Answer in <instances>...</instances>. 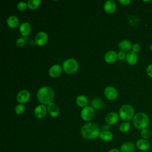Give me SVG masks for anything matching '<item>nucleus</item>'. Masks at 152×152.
<instances>
[{
  "mask_svg": "<svg viewBox=\"0 0 152 152\" xmlns=\"http://www.w3.org/2000/svg\"><path fill=\"white\" fill-rule=\"evenodd\" d=\"M31 29V26L27 22L21 23L19 27L20 32L23 36H27L30 33Z\"/></svg>",
  "mask_w": 152,
  "mask_h": 152,
  "instance_id": "19",
  "label": "nucleus"
},
{
  "mask_svg": "<svg viewBox=\"0 0 152 152\" xmlns=\"http://www.w3.org/2000/svg\"><path fill=\"white\" fill-rule=\"evenodd\" d=\"M42 1L40 0H28L27 1V6L31 10L37 9L40 5Z\"/></svg>",
  "mask_w": 152,
  "mask_h": 152,
  "instance_id": "24",
  "label": "nucleus"
},
{
  "mask_svg": "<svg viewBox=\"0 0 152 152\" xmlns=\"http://www.w3.org/2000/svg\"><path fill=\"white\" fill-rule=\"evenodd\" d=\"M47 112V107L44 104H39L35 107L34 114L37 119H42L46 115Z\"/></svg>",
  "mask_w": 152,
  "mask_h": 152,
  "instance_id": "10",
  "label": "nucleus"
},
{
  "mask_svg": "<svg viewBox=\"0 0 152 152\" xmlns=\"http://www.w3.org/2000/svg\"><path fill=\"white\" fill-rule=\"evenodd\" d=\"M79 67L78 61L74 58H69L65 60L62 64L63 70L68 74L75 73Z\"/></svg>",
  "mask_w": 152,
  "mask_h": 152,
  "instance_id": "5",
  "label": "nucleus"
},
{
  "mask_svg": "<svg viewBox=\"0 0 152 152\" xmlns=\"http://www.w3.org/2000/svg\"><path fill=\"white\" fill-rule=\"evenodd\" d=\"M103 8L106 12L112 14L116 10V4L114 1L107 0L103 4Z\"/></svg>",
  "mask_w": 152,
  "mask_h": 152,
  "instance_id": "12",
  "label": "nucleus"
},
{
  "mask_svg": "<svg viewBox=\"0 0 152 152\" xmlns=\"http://www.w3.org/2000/svg\"><path fill=\"white\" fill-rule=\"evenodd\" d=\"M101 140L104 141H109L112 140L113 137V135L112 132L109 130L106 131H102L100 133L99 135Z\"/></svg>",
  "mask_w": 152,
  "mask_h": 152,
  "instance_id": "23",
  "label": "nucleus"
},
{
  "mask_svg": "<svg viewBox=\"0 0 152 152\" xmlns=\"http://www.w3.org/2000/svg\"><path fill=\"white\" fill-rule=\"evenodd\" d=\"M75 102L77 104L81 107H84L87 106L88 103V98L84 96V95H80L76 97Z\"/></svg>",
  "mask_w": 152,
  "mask_h": 152,
  "instance_id": "22",
  "label": "nucleus"
},
{
  "mask_svg": "<svg viewBox=\"0 0 152 152\" xmlns=\"http://www.w3.org/2000/svg\"><path fill=\"white\" fill-rule=\"evenodd\" d=\"M146 72H147V75L150 77L152 78V64H150L147 66V67L146 68Z\"/></svg>",
  "mask_w": 152,
  "mask_h": 152,
  "instance_id": "32",
  "label": "nucleus"
},
{
  "mask_svg": "<svg viewBox=\"0 0 152 152\" xmlns=\"http://www.w3.org/2000/svg\"><path fill=\"white\" fill-rule=\"evenodd\" d=\"M136 146L141 151H147L150 147V143L147 140L141 138L137 141Z\"/></svg>",
  "mask_w": 152,
  "mask_h": 152,
  "instance_id": "15",
  "label": "nucleus"
},
{
  "mask_svg": "<svg viewBox=\"0 0 152 152\" xmlns=\"http://www.w3.org/2000/svg\"><path fill=\"white\" fill-rule=\"evenodd\" d=\"M118 58V53L114 50H109L107 52L104 56V61L109 64L113 63Z\"/></svg>",
  "mask_w": 152,
  "mask_h": 152,
  "instance_id": "16",
  "label": "nucleus"
},
{
  "mask_svg": "<svg viewBox=\"0 0 152 152\" xmlns=\"http://www.w3.org/2000/svg\"><path fill=\"white\" fill-rule=\"evenodd\" d=\"M119 116L117 113L115 112H111L106 115L105 117V121L107 124L112 125L116 124L119 121Z\"/></svg>",
  "mask_w": 152,
  "mask_h": 152,
  "instance_id": "11",
  "label": "nucleus"
},
{
  "mask_svg": "<svg viewBox=\"0 0 152 152\" xmlns=\"http://www.w3.org/2000/svg\"><path fill=\"white\" fill-rule=\"evenodd\" d=\"M150 119L148 115L142 112H139L135 114L132 119L134 126L138 129H143L146 128L149 124Z\"/></svg>",
  "mask_w": 152,
  "mask_h": 152,
  "instance_id": "3",
  "label": "nucleus"
},
{
  "mask_svg": "<svg viewBox=\"0 0 152 152\" xmlns=\"http://www.w3.org/2000/svg\"><path fill=\"white\" fill-rule=\"evenodd\" d=\"M130 128H131V124L129 122H124L121 123L119 126V129L120 131L124 133L128 132Z\"/></svg>",
  "mask_w": 152,
  "mask_h": 152,
  "instance_id": "26",
  "label": "nucleus"
},
{
  "mask_svg": "<svg viewBox=\"0 0 152 152\" xmlns=\"http://www.w3.org/2000/svg\"><path fill=\"white\" fill-rule=\"evenodd\" d=\"M62 69V67L59 64L53 65L49 70V74L52 78L58 77L61 74Z\"/></svg>",
  "mask_w": 152,
  "mask_h": 152,
  "instance_id": "13",
  "label": "nucleus"
},
{
  "mask_svg": "<svg viewBox=\"0 0 152 152\" xmlns=\"http://www.w3.org/2000/svg\"><path fill=\"white\" fill-rule=\"evenodd\" d=\"M132 52H134L135 53L139 52V50H140V45L138 43H135L132 46Z\"/></svg>",
  "mask_w": 152,
  "mask_h": 152,
  "instance_id": "31",
  "label": "nucleus"
},
{
  "mask_svg": "<svg viewBox=\"0 0 152 152\" xmlns=\"http://www.w3.org/2000/svg\"><path fill=\"white\" fill-rule=\"evenodd\" d=\"M110 128V125L108 124H106L105 125H103L102 126V129L103 131H106V130H109Z\"/></svg>",
  "mask_w": 152,
  "mask_h": 152,
  "instance_id": "35",
  "label": "nucleus"
},
{
  "mask_svg": "<svg viewBox=\"0 0 152 152\" xmlns=\"http://www.w3.org/2000/svg\"><path fill=\"white\" fill-rule=\"evenodd\" d=\"M103 101L99 99V98H95L93 99L91 101V105L93 106V108L94 109H100L103 106Z\"/></svg>",
  "mask_w": 152,
  "mask_h": 152,
  "instance_id": "25",
  "label": "nucleus"
},
{
  "mask_svg": "<svg viewBox=\"0 0 152 152\" xmlns=\"http://www.w3.org/2000/svg\"><path fill=\"white\" fill-rule=\"evenodd\" d=\"M119 118L125 122H128L133 119L134 116V109L129 104H124L119 110Z\"/></svg>",
  "mask_w": 152,
  "mask_h": 152,
  "instance_id": "4",
  "label": "nucleus"
},
{
  "mask_svg": "<svg viewBox=\"0 0 152 152\" xmlns=\"http://www.w3.org/2000/svg\"><path fill=\"white\" fill-rule=\"evenodd\" d=\"M132 45L130 41L128 40H123L121 41L118 45V48L122 52H128L131 48H132Z\"/></svg>",
  "mask_w": 152,
  "mask_h": 152,
  "instance_id": "20",
  "label": "nucleus"
},
{
  "mask_svg": "<svg viewBox=\"0 0 152 152\" xmlns=\"http://www.w3.org/2000/svg\"><path fill=\"white\" fill-rule=\"evenodd\" d=\"M27 7V3L24 1H21L18 2L17 5V8L19 11H24Z\"/></svg>",
  "mask_w": 152,
  "mask_h": 152,
  "instance_id": "29",
  "label": "nucleus"
},
{
  "mask_svg": "<svg viewBox=\"0 0 152 152\" xmlns=\"http://www.w3.org/2000/svg\"><path fill=\"white\" fill-rule=\"evenodd\" d=\"M47 110L49 115L52 117H56L59 114V108L55 103L52 102L48 104Z\"/></svg>",
  "mask_w": 152,
  "mask_h": 152,
  "instance_id": "14",
  "label": "nucleus"
},
{
  "mask_svg": "<svg viewBox=\"0 0 152 152\" xmlns=\"http://www.w3.org/2000/svg\"><path fill=\"white\" fill-rule=\"evenodd\" d=\"M125 58H126V55L124 52L120 51L118 53V59L119 60H124Z\"/></svg>",
  "mask_w": 152,
  "mask_h": 152,
  "instance_id": "33",
  "label": "nucleus"
},
{
  "mask_svg": "<svg viewBox=\"0 0 152 152\" xmlns=\"http://www.w3.org/2000/svg\"><path fill=\"white\" fill-rule=\"evenodd\" d=\"M15 111L17 114L22 115L25 111V106H24L23 104L19 103L16 106L15 108Z\"/></svg>",
  "mask_w": 152,
  "mask_h": 152,
  "instance_id": "28",
  "label": "nucleus"
},
{
  "mask_svg": "<svg viewBox=\"0 0 152 152\" xmlns=\"http://www.w3.org/2000/svg\"><path fill=\"white\" fill-rule=\"evenodd\" d=\"M126 62L131 65L136 64L138 62V56L136 53L131 51L127 53L126 55Z\"/></svg>",
  "mask_w": 152,
  "mask_h": 152,
  "instance_id": "18",
  "label": "nucleus"
},
{
  "mask_svg": "<svg viewBox=\"0 0 152 152\" xmlns=\"http://www.w3.org/2000/svg\"><path fill=\"white\" fill-rule=\"evenodd\" d=\"M30 97V93L27 90H21L17 94V101L21 104L27 103Z\"/></svg>",
  "mask_w": 152,
  "mask_h": 152,
  "instance_id": "8",
  "label": "nucleus"
},
{
  "mask_svg": "<svg viewBox=\"0 0 152 152\" xmlns=\"http://www.w3.org/2000/svg\"><path fill=\"white\" fill-rule=\"evenodd\" d=\"M36 96L42 104H49L52 102L55 97V93L50 87L43 86L38 90Z\"/></svg>",
  "mask_w": 152,
  "mask_h": 152,
  "instance_id": "2",
  "label": "nucleus"
},
{
  "mask_svg": "<svg viewBox=\"0 0 152 152\" xmlns=\"http://www.w3.org/2000/svg\"><path fill=\"white\" fill-rule=\"evenodd\" d=\"M150 1H144V2H150Z\"/></svg>",
  "mask_w": 152,
  "mask_h": 152,
  "instance_id": "38",
  "label": "nucleus"
},
{
  "mask_svg": "<svg viewBox=\"0 0 152 152\" xmlns=\"http://www.w3.org/2000/svg\"><path fill=\"white\" fill-rule=\"evenodd\" d=\"M15 43H16L17 46H18V47H21V46H23L25 44V40H24V38H23V37L18 38V39L16 40Z\"/></svg>",
  "mask_w": 152,
  "mask_h": 152,
  "instance_id": "30",
  "label": "nucleus"
},
{
  "mask_svg": "<svg viewBox=\"0 0 152 152\" xmlns=\"http://www.w3.org/2000/svg\"><path fill=\"white\" fill-rule=\"evenodd\" d=\"M95 111L93 107L87 106L83 107L81 111V117L85 121L91 120L94 116Z\"/></svg>",
  "mask_w": 152,
  "mask_h": 152,
  "instance_id": "6",
  "label": "nucleus"
},
{
  "mask_svg": "<svg viewBox=\"0 0 152 152\" xmlns=\"http://www.w3.org/2000/svg\"><path fill=\"white\" fill-rule=\"evenodd\" d=\"M108 152H121L120 150L118 148H112L108 151Z\"/></svg>",
  "mask_w": 152,
  "mask_h": 152,
  "instance_id": "36",
  "label": "nucleus"
},
{
  "mask_svg": "<svg viewBox=\"0 0 152 152\" xmlns=\"http://www.w3.org/2000/svg\"><path fill=\"white\" fill-rule=\"evenodd\" d=\"M48 40V36L46 33L44 31L39 32L34 39V42L39 46H43L45 45Z\"/></svg>",
  "mask_w": 152,
  "mask_h": 152,
  "instance_id": "9",
  "label": "nucleus"
},
{
  "mask_svg": "<svg viewBox=\"0 0 152 152\" xmlns=\"http://www.w3.org/2000/svg\"><path fill=\"white\" fill-rule=\"evenodd\" d=\"M119 2L121 4H122V5H128L131 2V1L130 0H119Z\"/></svg>",
  "mask_w": 152,
  "mask_h": 152,
  "instance_id": "34",
  "label": "nucleus"
},
{
  "mask_svg": "<svg viewBox=\"0 0 152 152\" xmlns=\"http://www.w3.org/2000/svg\"><path fill=\"white\" fill-rule=\"evenodd\" d=\"M149 48H150V49L151 50H152V44H151V45H150V46H149Z\"/></svg>",
  "mask_w": 152,
  "mask_h": 152,
  "instance_id": "37",
  "label": "nucleus"
},
{
  "mask_svg": "<svg viewBox=\"0 0 152 152\" xmlns=\"http://www.w3.org/2000/svg\"><path fill=\"white\" fill-rule=\"evenodd\" d=\"M104 94L105 97L109 100H115L118 95L117 90L112 86H107L104 90Z\"/></svg>",
  "mask_w": 152,
  "mask_h": 152,
  "instance_id": "7",
  "label": "nucleus"
},
{
  "mask_svg": "<svg viewBox=\"0 0 152 152\" xmlns=\"http://www.w3.org/2000/svg\"><path fill=\"white\" fill-rule=\"evenodd\" d=\"M140 134H141V136L142 138L145 139V140H148L151 137V132L147 128H145V129H142L141 131Z\"/></svg>",
  "mask_w": 152,
  "mask_h": 152,
  "instance_id": "27",
  "label": "nucleus"
},
{
  "mask_svg": "<svg viewBox=\"0 0 152 152\" xmlns=\"http://www.w3.org/2000/svg\"><path fill=\"white\" fill-rule=\"evenodd\" d=\"M135 149V145L131 141H126L124 142L121 147V152H134Z\"/></svg>",
  "mask_w": 152,
  "mask_h": 152,
  "instance_id": "17",
  "label": "nucleus"
},
{
  "mask_svg": "<svg viewBox=\"0 0 152 152\" xmlns=\"http://www.w3.org/2000/svg\"><path fill=\"white\" fill-rule=\"evenodd\" d=\"M100 128L94 122H88L83 126L81 129L82 137L87 140H94L100 135Z\"/></svg>",
  "mask_w": 152,
  "mask_h": 152,
  "instance_id": "1",
  "label": "nucleus"
},
{
  "mask_svg": "<svg viewBox=\"0 0 152 152\" xmlns=\"http://www.w3.org/2000/svg\"><path fill=\"white\" fill-rule=\"evenodd\" d=\"M7 23L10 28H15L19 25V19L15 15H11L8 17Z\"/></svg>",
  "mask_w": 152,
  "mask_h": 152,
  "instance_id": "21",
  "label": "nucleus"
}]
</instances>
